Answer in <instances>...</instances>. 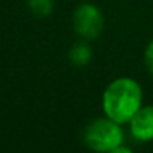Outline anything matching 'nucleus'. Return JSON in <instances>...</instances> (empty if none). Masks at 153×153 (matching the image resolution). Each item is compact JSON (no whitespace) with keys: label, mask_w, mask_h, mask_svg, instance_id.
Segmentation results:
<instances>
[{"label":"nucleus","mask_w":153,"mask_h":153,"mask_svg":"<svg viewBox=\"0 0 153 153\" xmlns=\"http://www.w3.org/2000/svg\"><path fill=\"white\" fill-rule=\"evenodd\" d=\"M144 65H146L147 71L150 72V75L153 76V38L146 45V50H144Z\"/></svg>","instance_id":"obj_7"},{"label":"nucleus","mask_w":153,"mask_h":153,"mask_svg":"<svg viewBox=\"0 0 153 153\" xmlns=\"http://www.w3.org/2000/svg\"><path fill=\"white\" fill-rule=\"evenodd\" d=\"M129 132L131 137L138 143L153 141V104L141 105V108L131 119Z\"/></svg>","instance_id":"obj_4"},{"label":"nucleus","mask_w":153,"mask_h":153,"mask_svg":"<svg viewBox=\"0 0 153 153\" xmlns=\"http://www.w3.org/2000/svg\"><path fill=\"white\" fill-rule=\"evenodd\" d=\"M68 57H69V62L74 66H86L93 59V48L90 47L89 41L80 39L78 42H75L71 47Z\"/></svg>","instance_id":"obj_5"},{"label":"nucleus","mask_w":153,"mask_h":153,"mask_svg":"<svg viewBox=\"0 0 153 153\" xmlns=\"http://www.w3.org/2000/svg\"><path fill=\"white\" fill-rule=\"evenodd\" d=\"M143 87L131 76H119L113 80L102 93V111L110 119L128 125L143 105Z\"/></svg>","instance_id":"obj_1"},{"label":"nucleus","mask_w":153,"mask_h":153,"mask_svg":"<svg viewBox=\"0 0 153 153\" xmlns=\"http://www.w3.org/2000/svg\"><path fill=\"white\" fill-rule=\"evenodd\" d=\"M27 5L30 12L39 18L50 17L54 11V0H27Z\"/></svg>","instance_id":"obj_6"},{"label":"nucleus","mask_w":153,"mask_h":153,"mask_svg":"<svg viewBox=\"0 0 153 153\" xmlns=\"http://www.w3.org/2000/svg\"><path fill=\"white\" fill-rule=\"evenodd\" d=\"M123 125L110 119L108 116H101L90 120L83 129V143L87 149L96 153H113L125 141Z\"/></svg>","instance_id":"obj_2"},{"label":"nucleus","mask_w":153,"mask_h":153,"mask_svg":"<svg viewBox=\"0 0 153 153\" xmlns=\"http://www.w3.org/2000/svg\"><path fill=\"white\" fill-rule=\"evenodd\" d=\"M72 29L80 39L95 41L105 29V17L93 3H81L72 14Z\"/></svg>","instance_id":"obj_3"}]
</instances>
